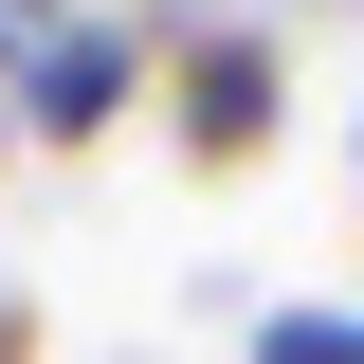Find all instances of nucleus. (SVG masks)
Masks as SVG:
<instances>
[{
	"label": "nucleus",
	"instance_id": "423d86ee",
	"mask_svg": "<svg viewBox=\"0 0 364 364\" xmlns=\"http://www.w3.org/2000/svg\"><path fill=\"white\" fill-rule=\"evenodd\" d=\"M0 364H37V310H18V291H0Z\"/></svg>",
	"mask_w": 364,
	"mask_h": 364
},
{
	"label": "nucleus",
	"instance_id": "f257e3e1",
	"mask_svg": "<svg viewBox=\"0 0 364 364\" xmlns=\"http://www.w3.org/2000/svg\"><path fill=\"white\" fill-rule=\"evenodd\" d=\"M146 109H164V146L182 164H273V128H291V37L273 18H219V37H182L164 73H146Z\"/></svg>",
	"mask_w": 364,
	"mask_h": 364
},
{
	"label": "nucleus",
	"instance_id": "39448f33",
	"mask_svg": "<svg viewBox=\"0 0 364 364\" xmlns=\"http://www.w3.org/2000/svg\"><path fill=\"white\" fill-rule=\"evenodd\" d=\"M55 18H73V0H0V146H18V55H37Z\"/></svg>",
	"mask_w": 364,
	"mask_h": 364
},
{
	"label": "nucleus",
	"instance_id": "7ed1b4c3",
	"mask_svg": "<svg viewBox=\"0 0 364 364\" xmlns=\"http://www.w3.org/2000/svg\"><path fill=\"white\" fill-rule=\"evenodd\" d=\"M237 364H364V310H310V291H273Z\"/></svg>",
	"mask_w": 364,
	"mask_h": 364
},
{
	"label": "nucleus",
	"instance_id": "6e6552de",
	"mask_svg": "<svg viewBox=\"0 0 364 364\" xmlns=\"http://www.w3.org/2000/svg\"><path fill=\"white\" fill-rule=\"evenodd\" d=\"M346 164H364V128H346Z\"/></svg>",
	"mask_w": 364,
	"mask_h": 364
},
{
	"label": "nucleus",
	"instance_id": "20e7f679",
	"mask_svg": "<svg viewBox=\"0 0 364 364\" xmlns=\"http://www.w3.org/2000/svg\"><path fill=\"white\" fill-rule=\"evenodd\" d=\"M109 18H128L146 55H182V37H219V18H255V0H109Z\"/></svg>",
	"mask_w": 364,
	"mask_h": 364
},
{
	"label": "nucleus",
	"instance_id": "0eeeda50",
	"mask_svg": "<svg viewBox=\"0 0 364 364\" xmlns=\"http://www.w3.org/2000/svg\"><path fill=\"white\" fill-rule=\"evenodd\" d=\"M291 18H310V0H291ZM346 18H364V0H346Z\"/></svg>",
	"mask_w": 364,
	"mask_h": 364
},
{
	"label": "nucleus",
	"instance_id": "f03ea898",
	"mask_svg": "<svg viewBox=\"0 0 364 364\" xmlns=\"http://www.w3.org/2000/svg\"><path fill=\"white\" fill-rule=\"evenodd\" d=\"M146 73H164V55H146L128 18H109V0H73L55 37L18 55V146H109V128L146 109Z\"/></svg>",
	"mask_w": 364,
	"mask_h": 364
}]
</instances>
